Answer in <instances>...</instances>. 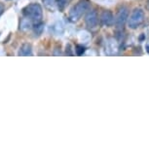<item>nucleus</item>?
<instances>
[{"instance_id": "obj_4", "label": "nucleus", "mask_w": 149, "mask_h": 149, "mask_svg": "<svg viewBox=\"0 0 149 149\" xmlns=\"http://www.w3.org/2000/svg\"><path fill=\"white\" fill-rule=\"evenodd\" d=\"M129 19V10L127 7H122L118 11L117 16L115 18V24L117 27H123L125 26L126 22Z\"/></svg>"}, {"instance_id": "obj_2", "label": "nucleus", "mask_w": 149, "mask_h": 149, "mask_svg": "<svg viewBox=\"0 0 149 149\" xmlns=\"http://www.w3.org/2000/svg\"><path fill=\"white\" fill-rule=\"evenodd\" d=\"M90 8V1L89 0H80L79 2L73 6L69 13V19L71 22H77L83 14L86 13V11Z\"/></svg>"}, {"instance_id": "obj_7", "label": "nucleus", "mask_w": 149, "mask_h": 149, "mask_svg": "<svg viewBox=\"0 0 149 149\" xmlns=\"http://www.w3.org/2000/svg\"><path fill=\"white\" fill-rule=\"evenodd\" d=\"M19 56L21 57H29V56H32V47L31 45L29 43L22 44L19 50L18 53Z\"/></svg>"}, {"instance_id": "obj_6", "label": "nucleus", "mask_w": 149, "mask_h": 149, "mask_svg": "<svg viewBox=\"0 0 149 149\" xmlns=\"http://www.w3.org/2000/svg\"><path fill=\"white\" fill-rule=\"evenodd\" d=\"M100 22L103 26H111L114 22V16L110 11H103L100 15Z\"/></svg>"}, {"instance_id": "obj_12", "label": "nucleus", "mask_w": 149, "mask_h": 149, "mask_svg": "<svg viewBox=\"0 0 149 149\" xmlns=\"http://www.w3.org/2000/svg\"><path fill=\"white\" fill-rule=\"evenodd\" d=\"M44 2L45 5L48 8H53V4H54V0H42Z\"/></svg>"}, {"instance_id": "obj_14", "label": "nucleus", "mask_w": 149, "mask_h": 149, "mask_svg": "<svg viewBox=\"0 0 149 149\" xmlns=\"http://www.w3.org/2000/svg\"><path fill=\"white\" fill-rule=\"evenodd\" d=\"M4 9H5V8H4V5L0 3V16H1L2 14H3V12H4Z\"/></svg>"}, {"instance_id": "obj_13", "label": "nucleus", "mask_w": 149, "mask_h": 149, "mask_svg": "<svg viewBox=\"0 0 149 149\" xmlns=\"http://www.w3.org/2000/svg\"><path fill=\"white\" fill-rule=\"evenodd\" d=\"M66 55L67 56H72L73 55L71 53V49H70V45H67L66 46Z\"/></svg>"}, {"instance_id": "obj_9", "label": "nucleus", "mask_w": 149, "mask_h": 149, "mask_svg": "<svg viewBox=\"0 0 149 149\" xmlns=\"http://www.w3.org/2000/svg\"><path fill=\"white\" fill-rule=\"evenodd\" d=\"M43 29H44V24L42 22H39V24H34V27H33V30H34V33L36 36H39L42 34L43 32Z\"/></svg>"}, {"instance_id": "obj_11", "label": "nucleus", "mask_w": 149, "mask_h": 149, "mask_svg": "<svg viewBox=\"0 0 149 149\" xmlns=\"http://www.w3.org/2000/svg\"><path fill=\"white\" fill-rule=\"evenodd\" d=\"M75 51H76V54L78 56H82L85 53V47H83L82 45H77Z\"/></svg>"}, {"instance_id": "obj_10", "label": "nucleus", "mask_w": 149, "mask_h": 149, "mask_svg": "<svg viewBox=\"0 0 149 149\" xmlns=\"http://www.w3.org/2000/svg\"><path fill=\"white\" fill-rule=\"evenodd\" d=\"M56 3H57L58 9H60L61 11H63L64 8H65L67 5H68V3L71 0H55Z\"/></svg>"}, {"instance_id": "obj_3", "label": "nucleus", "mask_w": 149, "mask_h": 149, "mask_svg": "<svg viewBox=\"0 0 149 149\" xmlns=\"http://www.w3.org/2000/svg\"><path fill=\"white\" fill-rule=\"evenodd\" d=\"M144 21V12L141 9H134L128 19L129 27L132 29H137Z\"/></svg>"}, {"instance_id": "obj_5", "label": "nucleus", "mask_w": 149, "mask_h": 149, "mask_svg": "<svg viewBox=\"0 0 149 149\" xmlns=\"http://www.w3.org/2000/svg\"><path fill=\"white\" fill-rule=\"evenodd\" d=\"M85 22H86V26L89 29H94V27L97 26L98 22L97 13L95 10H90L85 17Z\"/></svg>"}, {"instance_id": "obj_1", "label": "nucleus", "mask_w": 149, "mask_h": 149, "mask_svg": "<svg viewBox=\"0 0 149 149\" xmlns=\"http://www.w3.org/2000/svg\"><path fill=\"white\" fill-rule=\"evenodd\" d=\"M22 15L30 19L34 24H36L42 22L43 10H42V7L39 4L31 3L22 9Z\"/></svg>"}, {"instance_id": "obj_8", "label": "nucleus", "mask_w": 149, "mask_h": 149, "mask_svg": "<svg viewBox=\"0 0 149 149\" xmlns=\"http://www.w3.org/2000/svg\"><path fill=\"white\" fill-rule=\"evenodd\" d=\"M32 24L33 22L29 19L27 18L24 17V19H22L21 22H19V29L22 30V31H26V30H29L30 27L32 26Z\"/></svg>"}]
</instances>
